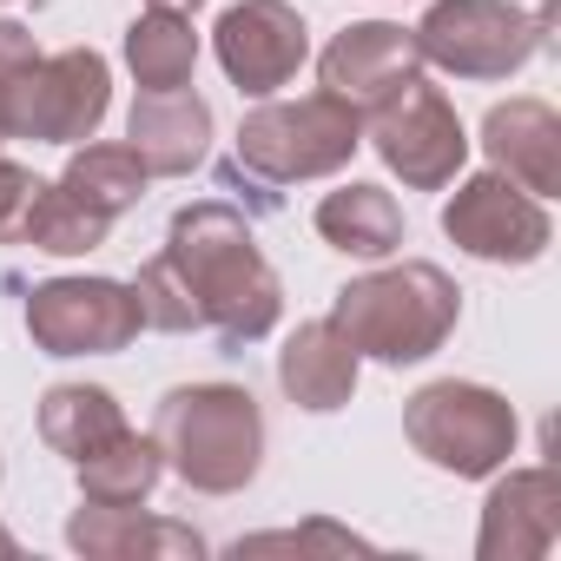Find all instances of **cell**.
<instances>
[{"instance_id":"1","label":"cell","mask_w":561,"mask_h":561,"mask_svg":"<svg viewBox=\"0 0 561 561\" xmlns=\"http://www.w3.org/2000/svg\"><path fill=\"white\" fill-rule=\"evenodd\" d=\"M139 318L152 331H218L225 344H257L285 318V285L264 264L251 225L205 198L172 211L165 251L133 277Z\"/></svg>"},{"instance_id":"2","label":"cell","mask_w":561,"mask_h":561,"mask_svg":"<svg viewBox=\"0 0 561 561\" xmlns=\"http://www.w3.org/2000/svg\"><path fill=\"white\" fill-rule=\"evenodd\" d=\"M456 318H462V291L430 257H403L390 271L351 277V285L331 298V324L351 337V351L377 357L390 370L436 357L456 337Z\"/></svg>"},{"instance_id":"3","label":"cell","mask_w":561,"mask_h":561,"mask_svg":"<svg viewBox=\"0 0 561 561\" xmlns=\"http://www.w3.org/2000/svg\"><path fill=\"white\" fill-rule=\"evenodd\" d=\"M152 443L198 495H238L264 462V410L238 383H179L159 397Z\"/></svg>"},{"instance_id":"4","label":"cell","mask_w":561,"mask_h":561,"mask_svg":"<svg viewBox=\"0 0 561 561\" xmlns=\"http://www.w3.org/2000/svg\"><path fill=\"white\" fill-rule=\"evenodd\" d=\"M364 146V113H351L337 93H305V100H264L238 119V165L271 179V185H298V179H331L357 159Z\"/></svg>"},{"instance_id":"5","label":"cell","mask_w":561,"mask_h":561,"mask_svg":"<svg viewBox=\"0 0 561 561\" xmlns=\"http://www.w3.org/2000/svg\"><path fill=\"white\" fill-rule=\"evenodd\" d=\"M403 436H410V449L430 469L462 476V482H482V476L508 469L522 423H515V410H508L502 390L443 377V383H423L403 403Z\"/></svg>"},{"instance_id":"6","label":"cell","mask_w":561,"mask_h":561,"mask_svg":"<svg viewBox=\"0 0 561 561\" xmlns=\"http://www.w3.org/2000/svg\"><path fill=\"white\" fill-rule=\"evenodd\" d=\"M548 14H522L508 0H436L410 27L416 54L456 80H508L541 54Z\"/></svg>"},{"instance_id":"7","label":"cell","mask_w":561,"mask_h":561,"mask_svg":"<svg viewBox=\"0 0 561 561\" xmlns=\"http://www.w3.org/2000/svg\"><path fill=\"white\" fill-rule=\"evenodd\" d=\"M139 331V298L119 277H47L27 298V337L47 357H113Z\"/></svg>"},{"instance_id":"8","label":"cell","mask_w":561,"mask_h":561,"mask_svg":"<svg viewBox=\"0 0 561 561\" xmlns=\"http://www.w3.org/2000/svg\"><path fill=\"white\" fill-rule=\"evenodd\" d=\"M113 106V67L106 54L93 47H67V54H47L21 73L14 87V139H34V146H80L100 133Z\"/></svg>"},{"instance_id":"9","label":"cell","mask_w":561,"mask_h":561,"mask_svg":"<svg viewBox=\"0 0 561 561\" xmlns=\"http://www.w3.org/2000/svg\"><path fill=\"white\" fill-rule=\"evenodd\" d=\"M370 146L410 192H443L469 159V133H462L456 106L430 80H410L390 106L370 113Z\"/></svg>"},{"instance_id":"10","label":"cell","mask_w":561,"mask_h":561,"mask_svg":"<svg viewBox=\"0 0 561 561\" xmlns=\"http://www.w3.org/2000/svg\"><path fill=\"white\" fill-rule=\"evenodd\" d=\"M443 231L456 251L482 257V264H535L554 244L548 205L535 192H522L502 172H476L456 185V198L443 205Z\"/></svg>"},{"instance_id":"11","label":"cell","mask_w":561,"mask_h":561,"mask_svg":"<svg viewBox=\"0 0 561 561\" xmlns=\"http://www.w3.org/2000/svg\"><path fill=\"white\" fill-rule=\"evenodd\" d=\"M211 54L225 80L251 100H271L277 87H291L298 67L311 60V27L291 0H238L211 27Z\"/></svg>"},{"instance_id":"12","label":"cell","mask_w":561,"mask_h":561,"mask_svg":"<svg viewBox=\"0 0 561 561\" xmlns=\"http://www.w3.org/2000/svg\"><path fill=\"white\" fill-rule=\"evenodd\" d=\"M318 80H324V93H337L351 113L370 119V113L390 106L410 80H423V54H416L410 27H397V21H351V27L324 47Z\"/></svg>"},{"instance_id":"13","label":"cell","mask_w":561,"mask_h":561,"mask_svg":"<svg viewBox=\"0 0 561 561\" xmlns=\"http://www.w3.org/2000/svg\"><path fill=\"white\" fill-rule=\"evenodd\" d=\"M561 541V482L554 469H508L489 502H482V528H476V554L482 561H541Z\"/></svg>"},{"instance_id":"14","label":"cell","mask_w":561,"mask_h":561,"mask_svg":"<svg viewBox=\"0 0 561 561\" xmlns=\"http://www.w3.org/2000/svg\"><path fill=\"white\" fill-rule=\"evenodd\" d=\"M482 152H489V172L515 179L522 192L535 198H554L561 192V113L548 100H495L489 119H482Z\"/></svg>"},{"instance_id":"15","label":"cell","mask_w":561,"mask_h":561,"mask_svg":"<svg viewBox=\"0 0 561 561\" xmlns=\"http://www.w3.org/2000/svg\"><path fill=\"white\" fill-rule=\"evenodd\" d=\"M67 548L87 561H198L205 535L185 522H165V515H139V502L133 508L87 502L67 515Z\"/></svg>"},{"instance_id":"16","label":"cell","mask_w":561,"mask_h":561,"mask_svg":"<svg viewBox=\"0 0 561 561\" xmlns=\"http://www.w3.org/2000/svg\"><path fill=\"white\" fill-rule=\"evenodd\" d=\"M126 146L139 152V165L152 179H185L211 152V106L192 87H179V93H139L133 113H126Z\"/></svg>"},{"instance_id":"17","label":"cell","mask_w":561,"mask_h":561,"mask_svg":"<svg viewBox=\"0 0 561 561\" xmlns=\"http://www.w3.org/2000/svg\"><path fill=\"white\" fill-rule=\"evenodd\" d=\"M357 377H364V357L351 351V337L331 324V318H311L285 337V351H277V383H285V397L311 416H331L357 397Z\"/></svg>"},{"instance_id":"18","label":"cell","mask_w":561,"mask_h":561,"mask_svg":"<svg viewBox=\"0 0 561 561\" xmlns=\"http://www.w3.org/2000/svg\"><path fill=\"white\" fill-rule=\"evenodd\" d=\"M311 225H318V238H324L331 251H344V257H390V251L403 244V211H397V198H390L383 185H364V179L324 192V205H318Z\"/></svg>"},{"instance_id":"19","label":"cell","mask_w":561,"mask_h":561,"mask_svg":"<svg viewBox=\"0 0 561 561\" xmlns=\"http://www.w3.org/2000/svg\"><path fill=\"white\" fill-rule=\"evenodd\" d=\"M119 430H126V410H119V397L100 390V383H54V390L41 397V443H47L54 456H67V462L93 456V449L113 443Z\"/></svg>"},{"instance_id":"20","label":"cell","mask_w":561,"mask_h":561,"mask_svg":"<svg viewBox=\"0 0 561 561\" xmlns=\"http://www.w3.org/2000/svg\"><path fill=\"white\" fill-rule=\"evenodd\" d=\"M126 67L139 80V93H179L192 87V67H198V34H192V14H139L126 27Z\"/></svg>"},{"instance_id":"21","label":"cell","mask_w":561,"mask_h":561,"mask_svg":"<svg viewBox=\"0 0 561 561\" xmlns=\"http://www.w3.org/2000/svg\"><path fill=\"white\" fill-rule=\"evenodd\" d=\"M73 476H80V495H87V502L133 508V502H146V495L159 489L165 456H159V443H152V436L119 430L113 443H100L93 456H80V462H73Z\"/></svg>"},{"instance_id":"22","label":"cell","mask_w":561,"mask_h":561,"mask_svg":"<svg viewBox=\"0 0 561 561\" xmlns=\"http://www.w3.org/2000/svg\"><path fill=\"white\" fill-rule=\"evenodd\" d=\"M106 231H113V218L93 211V205H80L60 179H54V185L41 179L34 198H27V218H21V238H27L34 251H54V257H87V251L106 244Z\"/></svg>"},{"instance_id":"23","label":"cell","mask_w":561,"mask_h":561,"mask_svg":"<svg viewBox=\"0 0 561 561\" xmlns=\"http://www.w3.org/2000/svg\"><path fill=\"white\" fill-rule=\"evenodd\" d=\"M146 165H139V152L133 146H80L73 159H67V172H60V185L80 198V205H93V211H106V218H119L126 205H139L146 198Z\"/></svg>"},{"instance_id":"24","label":"cell","mask_w":561,"mask_h":561,"mask_svg":"<svg viewBox=\"0 0 561 561\" xmlns=\"http://www.w3.org/2000/svg\"><path fill=\"white\" fill-rule=\"evenodd\" d=\"M34 60H41L34 34H27L21 21H8V14H0V139H14L8 113H14V87H21V73H27Z\"/></svg>"},{"instance_id":"25","label":"cell","mask_w":561,"mask_h":561,"mask_svg":"<svg viewBox=\"0 0 561 561\" xmlns=\"http://www.w3.org/2000/svg\"><path fill=\"white\" fill-rule=\"evenodd\" d=\"M271 548H337V554H364L370 541L364 535H351V528H331V522H311V528H285V535H251V541H238V554H271Z\"/></svg>"},{"instance_id":"26","label":"cell","mask_w":561,"mask_h":561,"mask_svg":"<svg viewBox=\"0 0 561 561\" xmlns=\"http://www.w3.org/2000/svg\"><path fill=\"white\" fill-rule=\"evenodd\" d=\"M34 172L14 165L8 152H0V238H21V218H27V198H34Z\"/></svg>"},{"instance_id":"27","label":"cell","mask_w":561,"mask_h":561,"mask_svg":"<svg viewBox=\"0 0 561 561\" xmlns=\"http://www.w3.org/2000/svg\"><path fill=\"white\" fill-rule=\"evenodd\" d=\"M152 8H165V14H198L205 0H152Z\"/></svg>"},{"instance_id":"28","label":"cell","mask_w":561,"mask_h":561,"mask_svg":"<svg viewBox=\"0 0 561 561\" xmlns=\"http://www.w3.org/2000/svg\"><path fill=\"white\" fill-rule=\"evenodd\" d=\"M0 554H21V541H14V535H8V528H0Z\"/></svg>"},{"instance_id":"29","label":"cell","mask_w":561,"mask_h":561,"mask_svg":"<svg viewBox=\"0 0 561 561\" xmlns=\"http://www.w3.org/2000/svg\"><path fill=\"white\" fill-rule=\"evenodd\" d=\"M0 8H8V0H0Z\"/></svg>"}]
</instances>
